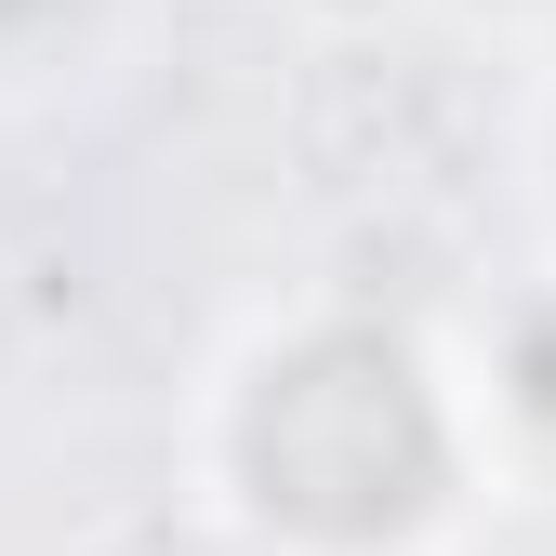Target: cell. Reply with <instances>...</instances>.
Here are the masks:
<instances>
[{
    "label": "cell",
    "instance_id": "obj_1",
    "mask_svg": "<svg viewBox=\"0 0 556 556\" xmlns=\"http://www.w3.org/2000/svg\"><path fill=\"white\" fill-rule=\"evenodd\" d=\"M239 477L278 530L305 543H384L438 504L451 438H438V397L425 358L397 331H305L252 371L239 410Z\"/></svg>",
    "mask_w": 556,
    "mask_h": 556
},
{
    "label": "cell",
    "instance_id": "obj_2",
    "mask_svg": "<svg viewBox=\"0 0 556 556\" xmlns=\"http://www.w3.org/2000/svg\"><path fill=\"white\" fill-rule=\"evenodd\" d=\"M40 14H66V0H0V27H40Z\"/></svg>",
    "mask_w": 556,
    "mask_h": 556
}]
</instances>
